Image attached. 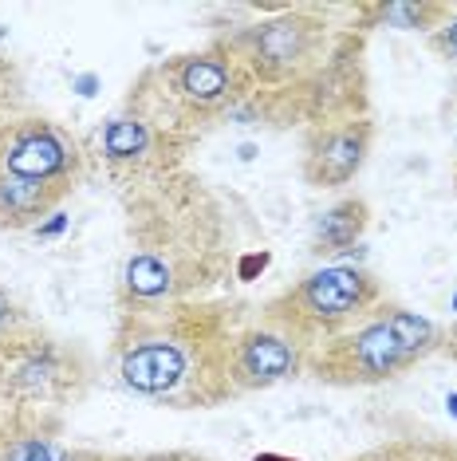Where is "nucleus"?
<instances>
[{
	"label": "nucleus",
	"instance_id": "1",
	"mask_svg": "<svg viewBox=\"0 0 457 461\" xmlns=\"http://www.w3.org/2000/svg\"><path fill=\"white\" fill-rule=\"evenodd\" d=\"M339 8L280 5L253 24L217 32L248 79V99L233 111L237 127H319L367 114L363 28L336 24Z\"/></svg>",
	"mask_w": 457,
	"mask_h": 461
},
{
	"label": "nucleus",
	"instance_id": "2",
	"mask_svg": "<svg viewBox=\"0 0 457 461\" xmlns=\"http://www.w3.org/2000/svg\"><path fill=\"white\" fill-rule=\"evenodd\" d=\"M130 257L119 276V308L166 300H210L233 280L237 217L190 170H174L122 194Z\"/></svg>",
	"mask_w": 457,
	"mask_h": 461
},
{
	"label": "nucleus",
	"instance_id": "3",
	"mask_svg": "<svg viewBox=\"0 0 457 461\" xmlns=\"http://www.w3.org/2000/svg\"><path fill=\"white\" fill-rule=\"evenodd\" d=\"M256 303L166 300L119 308L111 343L114 379L134 398L170 411H213L233 402V348Z\"/></svg>",
	"mask_w": 457,
	"mask_h": 461
},
{
	"label": "nucleus",
	"instance_id": "4",
	"mask_svg": "<svg viewBox=\"0 0 457 461\" xmlns=\"http://www.w3.org/2000/svg\"><path fill=\"white\" fill-rule=\"evenodd\" d=\"M248 99V79L221 40L197 51L158 59L130 83L122 114L147 122L150 131L193 146L213 127H225Z\"/></svg>",
	"mask_w": 457,
	"mask_h": 461
},
{
	"label": "nucleus",
	"instance_id": "5",
	"mask_svg": "<svg viewBox=\"0 0 457 461\" xmlns=\"http://www.w3.org/2000/svg\"><path fill=\"white\" fill-rule=\"evenodd\" d=\"M83 182V146L48 114L0 122V229H40Z\"/></svg>",
	"mask_w": 457,
	"mask_h": 461
},
{
	"label": "nucleus",
	"instance_id": "6",
	"mask_svg": "<svg viewBox=\"0 0 457 461\" xmlns=\"http://www.w3.org/2000/svg\"><path fill=\"white\" fill-rule=\"evenodd\" d=\"M442 348V328H434L426 316L382 300L363 323L336 339L319 343L304 355V375L324 386H379L410 366H418L426 355Z\"/></svg>",
	"mask_w": 457,
	"mask_h": 461
},
{
	"label": "nucleus",
	"instance_id": "7",
	"mask_svg": "<svg viewBox=\"0 0 457 461\" xmlns=\"http://www.w3.org/2000/svg\"><path fill=\"white\" fill-rule=\"evenodd\" d=\"M382 300H387V292H382V280L375 272L351 265H324L300 276L296 285L280 288L264 303H256V323L280 331L308 355L319 343L363 323Z\"/></svg>",
	"mask_w": 457,
	"mask_h": 461
},
{
	"label": "nucleus",
	"instance_id": "8",
	"mask_svg": "<svg viewBox=\"0 0 457 461\" xmlns=\"http://www.w3.org/2000/svg\"><path fill=\"white\" fill-rule=\"evenodd\" d=\"M99 154L103 166H107L111 182L119 185L122 194L139 190L147 182H158V177L185 170V154L190 146L178 139H166V134L150 131L147 122L130 119V114H114V119L103 122L99 131Z\"/></svg>",
	"mask_w": 457,
	"mask_h": 461
},
{
	"label": "nucleus",
	"instance_id": "9",
	"mask_svg": "<svg viewBox=\"0 0 457 461\" xmlns=\"http://www.w3.org/2000/svg\"><path fill=\"white\" fill-rule=\"evenodd\" d=\"M375 146V119L371 114H347L304 131V162L300 174L311 190H343L367 166Z\"/></svg>",
	"mask_w": 457,
	"mask_h": 461
},
{
	"label": "nucleus",
	"instance_id": "10",
	"mask_svg": "<svg viewBox=\"0 0 457 461\" xmlns=\"http://www.w3.org/2000/svg\"><path fill=\"white\" fill-rule=\"evenodd\" d=\"M0 461H103V449L67 442L64 411L0 406Z\"/></svg>",
	"mask_w": 457,
	"mask_h": 461
},
{
	"label": "nucleus",
	"instance_id": "11",
	"mask_svg": "<svg viewBox=\"0 0 457 461\" xmlns=\"http://www.w3.org/2000/svg\"><path fill=\"white\" fill-rule=\"evenodd\" d=\"M300 375H304V351H300L292 339H284L280 331L256 323V312H253V320L237 335V348H233L237 398L253 394V391H268V386L300 379Z\"/></svg>",
	"mask_w": 457,
	"mask_h": 461
},
{
	"label": "nucleus",
	"instance_id": "12",
	"mask_svg": "<svg viewBox=\"0 0 457 461\" xmlns=\"http://www.w3.org/2000/svg\"><path fill=\"white\" fill-rule=\"evenodd\" d=\"M371 225V205L363 197H343L331 209H324L316 221V233H311V253L316 257H336L355 249L363 233Z\"/></svg>",
	"mask_w": 457,
	"mask_h": 461
},
{
	"label": "nucleus",
	"instance_id": "13",
	"mask_svg": "<svg viewBox=\"0 0 457 461\" xmlns=\"http://www.w3.org/2000/svg\"><path fill=\"white\" fill-rule=\"evenodd\" d=\"M367 28H399V32H438L450 16V0H387V5H359Z\"/></svg>",
	"mask_w": 457,
	"mask_h": 461
},
{
	"label": "nucleus",
	"instance_id": "14",
	"mask_svg": "<svg viewBox=\"0 0 457 461\" xmlns=\"http://www.w3.org/2000/svg\"><path fill=\"white\" fill-rule=\"evenodd\" d=\"M347 461H457V442L438 434H410V438H387V442L363 449Z\"/></svg>",
	"mask_w": 457,
	"mask_h": 461
},
{
	"label": "nucleus",
	"instance_id": "15",
	"mask_svg": "<svg viewBox=\"0 0 457 461\" xmlns=\"http://www.w3.org/2000/svg\"><path fill=\"white\" fill-rule=\"evenodd\" d=\"M426 48H430L438 59H445L450 68H457V0H450V16H445V24L438 28V32L426 36Z\"/></svg>",
	"mask_w": 457,
	"mask_h": 461
},
{
	"label": "nucleus",
	"instance_id": "16",
	"mask_svg": "<svg viewBox=\"0 0 457 461\" xmlns=\"http://www.w3.org/2000/svg\"><path fill=\"white\" fill-rule=\"evenodd\" d=\"M32 323H36V320L28 316V312L20 308V303H16L13 296H8L4 288H0V343L13 339V335H20L24 328H32Z\"/></svg>",
	"mask_w": 457,
	"mask_h": 461
},
{
	"label": "nucleus",
	"instance_id": "17",
	"mask_svg": "<svg viewBox=\"0 0 457 461\" xmlns=\"http://www.w3.org/2000/svg\"><path fill=\"white\" fill-rule=\"evenodd\" d=\"M268 265H273V253H268V249H245V253L237 257L233 280H241V285H248V280H256Z\"/></svg>",
	"mask_w": 457,
	"mask_h": 461
},
{
	"label": "nucleus",
	"instance_id": "18",
	"mask_svg": "<svg viewBox=\"0 0 457 461\" xmlns=\"http://www.w3.org/2000/svg\"><path fill=\"white\" fill-rule=\"evenodd\" d=\"M103 461H213L193 449H150V454H103Z\"/></svg>",
	"mask_w": 457,
	"mask_h": 461
},
{
	"label": "nucleus",
	"instance_id": "19",
	"mask_svg": "<svg viewBox=\"0 0 457 461\" xmlns=\"http://www.w3.org/2000/svg\"><path fill=\"white\" fill-rule=\"evenodd\" d=\"M445 359H453L457 363V323H450V328L442 331V348H438Z\"/></svg>",
	"mask_w": 457,
	"mask_h": 461
},
{
	"label": "nucleus",
	"instance_id": "20",
	"mask_svg": "<svg viewBox=\"0 0 457 461\" xmlns=\"http://www.w3.org/2000/svg\"><path fill=\"white\" fill-rule=\"evenodd\" d=\"M253 461H296V457H284V454H256Z\"/></svg>",
	"mask_w": 457,
	"mask_h": 461
},
{
	"label": "nucleus",
	"instance_id": "21",
	"mask_svg": "<svg viewBox=\"0 0 457 461\" xmlns=\"http://www.w3.org/2000/svg\"><path fill=\"white\" fill-rule=\"evenodd\" d=\"M453 190H457V170H453Z\"/></svg>",
	"mask_w": 457,
	"mask_h": 461
},
{
	"label": "nucleus",
	"instance_id": "22",
	"mask_svg": "<svg viewBox=\"0 0 457 461\" xmlns=\"http://www.w3.org/2000/svg\"><path fill=\"white\" fill-rule=\"evenodd\" d=\"M0 64H4V56H0Z\"/></svg>",
	"mask_w": 457,
	"mask_h": 461
},
{
	"label": "nucleus",
	"instance_id": "23",
	"mask_svg": "<svg viewBox=\"0 0 457 461\" xmlns=\"http://www.w3.org/2000/svg\"><path fill=\"white\" fill-rule=\"evenodd\" d=\"M453 170H457V162H453Z\"/></svg>",
	"mask_w": 457,
	"mask_h": 461
}]
</instances>
